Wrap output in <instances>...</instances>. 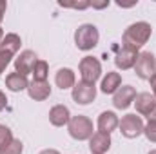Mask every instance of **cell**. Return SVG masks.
Instances as JSON below:
<instances>
[{
    "label": "cell",
    "mask_w": 156,
    "mask_h": 154,
    "mask_svg": "<svg viewBox=\"0 0 156 154\" xmlns=\"http://www.w3.org/2000/svg\"><path fill=\"white\" fill-rule=\"evenodd\" d=\"M4 37H5V33H4V29L0 27V42H2V38H4Z\"/></svg>",
    "instance_id": "obj_31"
},
{
    "label": "cell",
    "mask_w": 156,
    "mask_h": 154,
    "mask_svg": "<svg viewBox=\"0 0 156 154\" xmlns=\"http://www.w3.org/2000/svg\"><path fill=\"white\" fill-rule=\"evenodd\" d=\"M55 83H56V87H60L62 91L73 89V87L76 85V75H75V71L69 69V67L58 69L56 75H55Z\"/></svg>",
    "instance_id": "obj_15"
},
{
    "label": "cell",
    "mask_w": 156,
    "mask_h": 154,
    "mask_svg": "<svg viewBox=\"0 0 156 154\" xmlns=\"http://www.w3.org/2000/svg\"><path fill=\"white\" fill-rule=\"evenodd\" d=\"M118 123H120V118L116 116V113L113 111H104L102 114L98 116V132H104V134H111L113 131L118 129Z\"/></svg>",
    "instance_id": "obj_13"
},
{
    "label": "cell",
    "mask_w": 156,
    "mask_h": 154,
    "mask_svg": "<svg viewBox=\"0 0 156 154\" xmlns=\"http://www.w3.org/2000/svg\"><path fill=\"white\" fill-rule=\"evenodd\" d=\"M67 131H69V136L73 140H78V142H85V140H91V136L94 134L93 131V121L91 118L83 114H76L71 116L69 123H67Z\"/></svg>",
    "instance_id": "obj_3"
},
{
    "label": "cell",
    "mask_w": 156,
    "mask_h": 154,
    "mask_svg": "<svg viewBox=\"0 0 156 154\" xmlns=\"http://www.w3.org/2000/svg\"><path fill=\"white\" fill-rule=\"evenodd\" d=\"M5 107H7V96H5L4 91H0V113H2Z\"/></svg>",
    "instance_id": "obj_27"
},
{
    "label": "cell",
    "mask_w": 156,
    "mask_h": 154,
    "mask_svg": "<svg viewBox=\"0 0 156 154\" xmlns=\"http://www.w3.org/2000/svg\"><path fill=\"white\" fill-rule=\"evenodd\" d=\"M134 107L136 113L140 116H149L153 114V111L156 109V98L151 93H138L134 98Z\"/></svg>",
    "instance_id": "obj_11"
},
{
    "label": "cell",
    "mask_w": 156,
    "mask_h": 154,
    "mask_svg": "<svg viewBox=\"0 0 156 154\" xmlns=\"http://www.w3.org/2000/svg\"><path fill=\"white\" fill-rule=\"evenodd\" d=\"M138 54H140L138 51H134V49H131V47L122 45V49H118L116 56H115V65H116L118 69H122V71H127V69L134 67Z\"/></svg>",
    "instance_id": "obj_10"
},
{
    "label": "cell",
    "mask_w": 156,
    "mask_h": 154,
    "mask_svg": "<svg viewBox=\"0 0 156 154\" xmlns=\"http://www.w3.org/2000/svg\"><path fill=\"white\" fill-rule=\"evenodd\" d=\"M153 35V27L149 22H134L131 24L125 31H123V37H122V42L125 47H131L134 51H138L140 47H144L149 38Z\"/></svg>",
    "instance_id": "obj_1"
},
{
    "label": "cell",
    "mask_w": 156,
    "mask_h": 154,
    "mask_svg": "<svg viewBox=\"0 0 156 154\" xmlns=\"http://www.w3.org/2000/svg\"><path fill=\"white\" fill-rule=\"evenodd\" d=\"M37 62H38V58H37L35 51L26 49V51H22V53L15 58V73H20V75L27 76V75L33 73V67H35Z\"/></svg>",
    "instance_id": "obj_8"
},
{
    "label": "cell",
    "mask_w": 156,
    "mask_h": 154,
    "mask_svg": "<svg viewBox=\"0 0 156 154\" xmlns=\"http://www.w3.org/2000/svg\"><path fill=\"white\" fill-rule=\"evenodd\" d=\"M134 73L142 80H151L156 75V56L151 51H144L138 54L134 64Z\"/></svg>",
    "instance_id": "obj_5"
},
{
    "label": "cell",
    "mask_w": 156,
    "mask_h": 154,
    "mask_svg": "<svg viewBox=\"0 0 156 154\" xmlns=\"http://www.w3.org/2000/svg\"><path fill=\"white\" fill-rule=\"evenodd\" d=\"M144 127H145V123H144L140 114H125L122 116V120L118 123V129H120L122 136H125L129 140L138 138L140 134H144Z\"/></svg>",
    "instance_id": "obj_4"
},
{
    "label": "cell",
    "mask_w": 156,
    "mask_h": 154,
    "mask_svg": "<svg viewBox=\"0 0 156 154\" xmlns=\"http://www.w3.org/2000/svg\"><path fill=\"white\" fill-rule=\"evenodd\" d=\"M144 134H145V138H147L149 142L156 143V120H149V121L145 123V127H144Z\"/></svg>",
    "instance_id": "obj_22"
},
{
    "label": "cell",
    "mask_w": 156,
    "mask_h": 154,
    "mask_svg": "<svg viewBox=\"0 0 156 154\" xmlns=\"http://www.w3.org/2000/svg\"><path fill=\"white\" fill-rule=\"evenodd\" d=\"M11 140H13V132H11V129L5 127V125H0V147L5 145V143H9Z\"/></svg>",
    "instance_id": "obj_23"
},
{
    "label": "cell",
    "mask_w": 156,
    "mask_h": 154,
    "mask_svg": "<svg viewBox=\"0 0 156 154\" xmlns=\"http://www.w3.org/2000/svg\"><path fill=\"white\" fill-rule=\"evenodd\" d=\"M5 9H7V2H4V0H0V24H2V20H4V15H5Z\"/></svg>",
    "instance_id": "obj_28"
},
{
    "label": "cell",
    "mask_w": 156,
    "mask_h": 154,
    "mask_svg": "<svg viewBox=\"0 0 156 154\" xmlns=\"http://www.w3.org/2000/svg\"><path fill=\"white\" fill-rule=\"evenodd\" d=\"M149 120H156V109H154V111H153V114L149 116Z\"/></svg>",
    "instance_id": "obj_32"
},
{
    "label": "cell",
    "mask_w": 156,
    "mask_h": 154,
    "mask_svg": "<svg viewBox=\"0 0 156 154\" xmlns=\"http://www.w3.org/2000/svg\"><path fill=\"white\" fill-rule=\"evenodd\" d=\"M5 87H7L11 93L27 91V87H29L27 76H24V75H20V73H9V75L5 76Z\"/></svg>",
    "instance_id": "obj_18"
},
{
    "label": "cell",
    "mask_w": 156,
    "mask_h": 154,
    "mask_svg": "<svg viewBox=\"0 0 156 154\" xmlns=\"http://www.w3.org/2000/svg\"><path fill=\"white\" fill-rule=\"evenodd\" d=\"M71 96H73V100L76 102L78 105H89V103L96 98V85L80 80L76 85L73 87Z\"/></svg>",
    "instance_id": "obj_7"
},
{
    "label": "cell",
    "mask_w": 156,
    "mask_h": 154,
    "mask_svg": "<svg viewBox=\"0 0 156 154\" xmlns=\"http://www.w3.org/2000/svg\"><path fill=\"white\" fill-rule=\"evenodd\" d=\"M62 7H73V9H87L91 7V2H78V4H66V2H60Z\"/></svg>",
    "instance_id": "obj_25"
},
{
    "label": "cell",
    "mask_w": 156,
    "mask_h": 154,
    "mask_svg": "<svg viewBox=\"0 0 156 154\" xmlns=\"http://www.w3.org/2000/svg\"><path fill=\"white\" fill-rule=\"evenodd\" d=\"M78 69H80L82 82H87V83H94L98 78L102 76V64L94 56H83L80 60Z\"/></svg>",
    "instance_id": "obj_6"
},
{
    "label": "cell",
    "mask_w": 156,
    "mask_h": 154,
    "mask_svg": "<svg viewBox=\"0 0 156 154\" xmlns=\"http://www.w3.org/2000/svg\"><path fill=\"white\" fill-rule=\"evenodd\" d=\"M20 45H22V38L16 33H7L2 38V42H0V49L2 51H7L11 54H16L20 51Z\"/></svg>",
    "instance_id": "obj_19"
},
{
    "label": "cell",
    "mask_w": 156,
    "mask_h": 154,
    "mask_svg": "<svg viewBox=\"0 0 156 154\" xmlns=\"http://www.w3.org/2000/svg\"><path fill=\"white\" fill-rule=\"evenodd\" d=\"M38 154H60L56 149H44L42 152H38Z\"/></svg>",
    "instance_id": "obj_30"
},
{
    "label": "cell",
    "mask_w": 156,
    "mask_h": 154,
    "mask_svg": "<svg viewBox=\"0 0 156 154\" xmlns=\"http://www.w3.org/2000/svg\"><path fill=\"white\" fill-rule=\"evenodd\" d=\"M136 89L133 87V85H122L120 89H118L116 93L113 94V105L120 109V111H123V109H127L131 103H134V98H136Z\"/></svg>",
    "instance_id": "obj_9"
},
{
    "label": "cell",
    "mask_w": 156,
    "mask_h": 154,
    "mask_svg": "<svg viewBox=\"0 0 156 154\" xmlns=\"http://www.w3.org/2000/svg\"><path fill=\"white\" fill-rule=\"evenodd\" d=\"M111 134H104V132H94L89 140V151L91 154H105L111 149Z\"/></svg>",
    "instance_id": "obj_12"
},
{
    "label": "cell",
    "mask_w": 156,
    "mask_h": 154,
    "mask_svg": "<svg viewBox=\"0 0 156 154\" xmlns=\"http://www.w3.org/2000/svg\"><path fill=\"white\" fill-rule=\"evenodd\" d=\"M24 152V143L16 138H13L9 143L0 147V154H22Z\"/></svg>",
    "instance_id": "obj_21"
},
{
    "label": "cell",
    "mask_w": 156,
    "mask_h": 154,
    "mask_svg": "<svg viewBox=\"0 0 156 154\" xmlns=\"http://www.w3.org/2000/svg\"><path fill=\"white\" fill-rule=\"evenodd\" d=\"M149 154H156V151H151V152H149Z\"/></svg>",
    "instance_id": "obj_33"
},
{
    "label": "cell",
    "mask_w": 156,
    "mask_h": 154,
    "mask_svg": "<svg viewBox=\"0 0 156 154\" xmlns=\"http://www.w3.org/2000/svg\"><path fill=\"white\" fill-rule=\"evenodd\" d=\"M33 80H37V82H45L47 80V75H49V64L45 62V60H40L35 64V67H33Z\"/></svg>",
    "instance_id": "obj_20"
},
{
    "label": "cell",
    "mask_w": 156,
    "mask_h": 154,
    "mask_svg": "<svg viewBox=\"0 0 156 154\" xmlns=\"http://www.w3.org/2000/svg\"><path fill=\"white\" fill-rule=\"evenodd\" d=\"M120 87H122V75L115 73V71L107 73L102 80V83H100V91L104 94H115Z\"/></svg>",
    "instance_id": "obj_17"
},
{
    "label": "cell",
    "mask_w": 156,
    "mask_h": 154,
    "mask_svg": "<svg viewBox=\"0 0 156 154\" xmlns=\"http://www.w3.org/2000/svg\"><path fill=\"white\" fill-rule=\"evenodd\" d=\"M27 94H29V98L35 100V102H44V100H47V98L51 96V85H49L47 80H45V82H37V80H33V82L29 83V87H27Z\"/></svg>",
    "instance_id": "obj_14"
},
{
    "label": "cell",
    "mask_w": 156,
    "mask_h": 154,
    "mask_svg": "<svg viewBox=\"0 0 156 154\" xmlns=\"http://www.w3.org/2000/svg\"><path fill=\"white\" fill-rule=\"evenodd\" d=\"M109 0H104V2H91V7L94 9H104V7H109Z\"/></svg>",
    "instance_id": "obj_26"
},
{
    "label": "cell",
    "mask_w": 156,
    "mask_h": 154,
    "mask_svg": "<svg viewBox=\"0 0 156 154\" xmlns=\"http://www.w3.org/2000/svg\"><path fill=\"white\" fill-rule=\"evenodd\" d=\"M100 40V33L98 27L93 24H82L78 26V29L75 31V45L80 51H91L98 45Z\"/></svg>",
    "instance_id": "obj_2"
},
{
    "label": "cell",
    "mask_w": 156,
    "mask_h": 154,
    "mask_svg": "<svg viewBox=\"0 0 156 154\" xmlns=\"http://www.w3.org/2000/svg\"><path fill=\"white\" fill-rule=\"evenodd\" d=\"M149 82H151V89H153V96L156 98V75H154L153 78H151Z\"/></svg>",
    "instance_id": "obj_29"
},
{
    "label": "cell",
    "mask_w": 156,
    "mask_h": 154,
    "mask_svg": "<svg viewBox=\"0 0 156 154\" xmlns=\"http://www.w3.org/2000/svg\"><path fill=\"white\" fill-rule=\"evenodd\" d=\"M13 56H15V54H11V53L0 49V76H2V73L5 71V67L11 64V58H13Z\"/></svg>",
    "instance_id": "obj_24"
},
{
    "label": "cell",
    "mask_w": 156,
    "mask_h": 154,
    "mask_svg": "<svg viewBox=\"0 0 156 154\" xmlns=\"http://www.w3.org/2000/svg\"><path fill=\"white\" fill-rule=\"evenodd\" d=\"M69 120H71V113H69V109L66 105L58 103V105L51 107V111H49V121H51V125L64 127V125L69 123Z\"/></svg>",
    "instance_id": "obj_16"
}]
</instances>
